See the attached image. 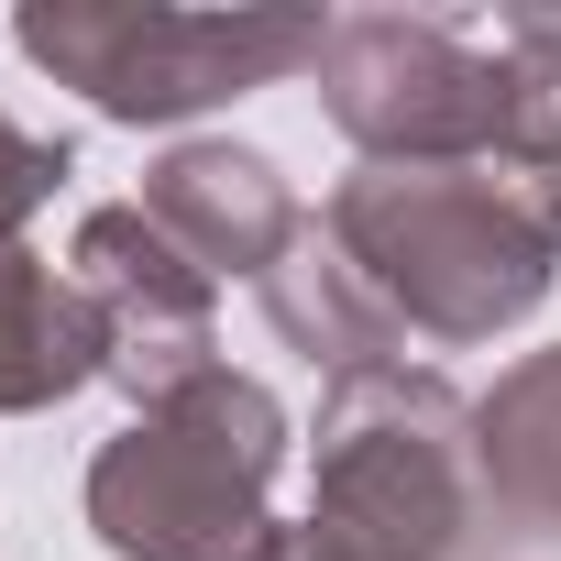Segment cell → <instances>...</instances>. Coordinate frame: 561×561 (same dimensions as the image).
I'll return each instance as SVG.
<instances>
[{
	"mask_svg": "<svg viewBox=\"0 0 561 561\" xmlns=\"http://www.w3.org/2000/svg\"><path fill=\"white\" fill-rule=\"evenodd\" d=\"M353 275L397 309L408 342H495L517 331L550 275H561V242L495 187V165H364L331 187V220H320Z\"/></svg>",
	"mask_w": 561,
	"mask_h": 561,
	"instance_id": "6da1fadb",
	"label": "cell"
},
{
	"mask_svg": "<svg viewBox=\"0 0 561 561\" xmlns=\"http://www.w3.org/2000/svg\"><path fill=\"white\" fill-rule=\"evenodd\" d=\"M275 473H287V408L253 375H198L187 397L144 408L89 462V528L111 561H275Z\"/></svg>",
	"mask_w": 561,
	"mask_h": 561,
	"instance_id": "7a4b0ae2",
	"label": "cell"
},
{
	"mask_svg": "<svg viewBox=\"0 0 561 561\" xmlns=\"http://www.w3.org/2000/svg\"><path fill=\"white\" fill-rule=\"evenodd\" d=\"M473 397L440 375H353L320 397L309 440V539L331 561H451L473 539Z\"/></svg>",
	"mask_w": 561,
	"mask_h": 561,
	"instance_id": "3957f363",
	"label": "cell"
},
{
	"mask_svg": "<svg viewBox=\"0 0 561 561\" xmlns=\"http://www.w3.org/2000/svg\"><path fill=\"white\" fill-rule=\"evenodd\" d=\"M12 45L78 89L100 122H187L287 67H320V12H122V0H45L12 23Z\"/></svg>",
	"mask_w": 561,
	"mask_h": 561,
	"instance_id": "277c9868",
	"label": "cell"
},
{
	"mask_svg": "<svg viewBox=\"0 0 561 561\" xmlns=\"http://www.w3.org/2000/svg\"><path fill=\"white\" fill-rule=\"evenodd\" d=\"M320 111L364 144V165H484L517 122V67L430 12H353L320 45Z\"/></svg>",
	"mask_w": 561,
	"mask_h": 561,
	"instance_id": "5b68a950",
	"label": "cell"
},
{
	"mask_svg": "<svg viewBox=\"0 0 561 561\" xmlns=\"http://www.w3.org/2000/svg\"><path fill=\"white\" fill-rule=\"evenodd\" d=\"M78 298L100 309V342H111V386L144 408L187 397L198 375H220V331H209V275L144 220V209H89L78 220Z\"/></svg>",
	"mask_w": 561,
	"mask_h": 561,
	"instance_id": "8992f818",
	"label": "cell"
},
{
	"mask_svg": "<svg viewBox=\"0 0 561 561\" xmlns=\"http://www.w3.org/2000/svg\"><path fill=\"white\" fill-rule=\"evenodd\" d=\"M133 209L209 275V287H220V275H253V287H264V275L298 253V231H309L298 187L275 176L253 144H176V154L144 176Z\"/></svg>",
	"mask_w": 561,
	"mask_h": 561,
	"instance_id": "52a82bcc",
	"label": "cell"
},
{
	"mask_svg": "<svg viewBox=\"0 0 561 561\" xmlns=\"http://www.w3.org/2000/svg\"><path fill=\"white\" fill-rule=\"evenodd\" d=\"M89 375H111L100 309L78 298V275H56L45 253H0V419H34L56 397H78Z\"/></svg>",
	"mask_w": 561,
	"mask_h": 561,
	"instance_id": "ba28073f",
	"label": "cell"
},
{
	"mask_svg": "<svg viewBox=\"0 0 561 561\" xmlns=\"http://www.w3.org/2000/svg\"><path fill=\"white\" fill-rule=\"evenodd\" d=\"M264 320H275V342H287V353H309L331 386L386 375V364L408 353L397 309L364 287V275H353V253H342L331 231H298V253L264 275Z\"/></svg>",
	"mask_w": 561,
	"mask_h": 561,
	"instance_id": "9c48e42d",
	"label": "cell"
},
{
	"mask_svg": "<svg viewBox=\"0 0 561 561\" xmlns=\"http://www.w3.org/2000/svg\"><path fill=\"white\" fill-rule=\"evenodd\" d=\"M473 473L484 506L517 528H561V353H528L495 375V397H473Z\"/></svg>",
	"mask_w": 561,
	"mask_h": 561,
	"instance_id": "30bf717a",
	"label": "cell"
},
{
	"mask_svg": "<svg viewBox=\"0 0 561 561\" xmlns=\"http://www.w3.org/2000/svg\"><path fill=\"white\" fill-rule=\"evenodd\" d=\"M67 165H78L67 144H45V133H23L12 111H0V253H12V242H23V220L67 187Z\"/></svg>",
	"mask_w": 561,
	"mask_h": 561,
	"instance_id": "8fae6325",
	"label": "cell"
},
{
	"mask_svg": "<svg viewBox=\"0 0 561 561\" xmlns=\"http://www.w3.org/2000/svg\"><path fill=\"white\" fill-rule=\"evenodd\" d=\"M275 561H331V550H320L309 528H287V550H275Z\"/></svg>",
	"mask_w": 561,
	"mask_h": 561,
	"instance_id": "7c38bea8",
	"label": "cell"
}]
</instances>
